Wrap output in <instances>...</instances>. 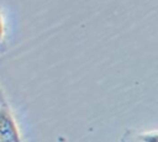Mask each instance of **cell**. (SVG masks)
Here are the masks:
<instances>
[{"mask_svg":"<svg viewBox=\"0 0 158 142\" xmlns=\"http://www.w3.org/2000/svg\"><path fill=\"white\" fill-rule=\"evenodd\" d=\"M0 142H22L20 127L7 101L0 105Z\"/></svg>","mask_w":158,"mask_h":142,"instance_id":"1","label":"cell"},{"mask_svg":"<svg viewBox=\"0 0 158 142\" xmlns=\"http://www.w3.org/2000/svg\"><path fill=\"white\" fill-rule=\"evenodd\" d=\"M4 33H5V26H4V20H2V16L0 12V43L4 40Z\"/></svg>","mask_w":158,"mask_h":142,"instance_id":"2","label":"cell"},{"mask_svg":"<svg viewBox=\"0 0 158 142\" xmlns=\"http://www.w3.org/2000/svg\"><path fill=\"white\" fill-rule=\"evenodd\" d=\"M6 100H5V96H4V93H2V90H1V86H0V105L2 104V102H5Z\"/></svg>","mask_w":158,"mask_h":142,"instance_id":"3","label":"cell"}]
</instances>
